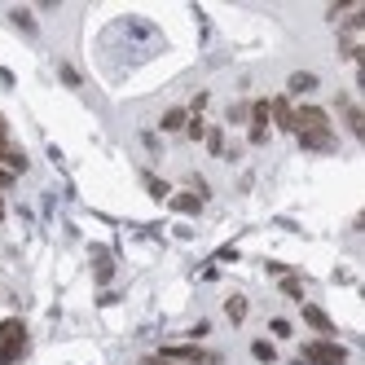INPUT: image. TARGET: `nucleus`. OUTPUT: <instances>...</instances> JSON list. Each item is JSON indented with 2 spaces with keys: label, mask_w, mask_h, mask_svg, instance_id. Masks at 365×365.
Instances as JSON below:
<instances>
[{
  "label": "nucleus",
  "mask_w": 365,
  "mask_h": 365,
  "mask_svg": "<svg viewBox=\"0 0 365 365\" xmlns=\"http://www.w3.org/2000/svg\"><path fill=\"white\" fill-rule=\"evenodd\" d=\"M225 317L238 326V322H247V299L242 295H229V304H225Z\"/></svg>",
  "instance_id": "nucleus-9"
},
{
  "label": "nucleus",
  "mask_w": 365,
  "mask_h": 365,
  "mask_svg": "<svg viewBox=\"0 0 365 365\" xmlns=\"http://www.w3.org/2000/svg\"><path fill=\"white\" fill-rule=\"evenodd\" d=\"M304 361L308 365H348V348L334 344V339H312V344H304Z\"/></svg>",
  "instance_id": "nucleus-2"
},
{
  "label": "nucleus",
  "mask_w": 365,
  "mask_h": 365,
  "mask_svg": "<svg viewBox=\"0 0 365 365\" xmlns=\"http://www.w3.org/2000/svg\"><path fill=\"white\" fill-rule=\"evenodd\" d=\"M185 133H190V141H198V137H207V128H202V119H198V115H190V123H185Z\"/></svg>",
  "instance_id": "nucleus-15"
},
{
  "label": "nucleus",
  "mask_w": 365,
  "mask_h": 365,
  "mask_svg": "<svg viewBox=\"0 0 365 365\" xmlns=\"http://www.w3.org/2000/svg\"><path fill=\"white\" fill-rule=\"evenodd\" d=\"M299 365H308V361H299Z\"/></svg>",
  "instance_id": "nucleus-22"
},
{
  "label": "nucleus",
  "mask_w": 365,
  "mask_h": 365,
  "mask_svg": "<svg viewBox=\"0 0 365 365\" xmlns=\"http://www.w3.org/2000/svg\"><path fill=\"white\" fill-rule=\"evenodd\" d=\"M185 123H190V110H185V106H172V110L163 115V133H180Z\"/></svg>",
  "instance_id": "nucleus-8"
},
{
  "label": "nucleus",
  "mask_w": 365,
  "mask_h": 365,
  "mask_svg": "<svg viewBox=\"0 0 365 365\" xmlns=\"http://www.w3.org/2000/svg\"><path fill=\"white\" fill-rule=\"evenodd\" d=\"M145 185H150V194H154V198H168V185H163V180H159V176H150V180H145Z\"/></svg>",
  "instance_id": "nucleus-16"
},
{
  "label": "nucleus",
  "mask_w": 365,
  "mask_h": 365,
  "mask_svg": "<svg viewBox=\"0 0 365 365\" xmlns=\"http://www.w3.org/2000/svg\"><path fill=\"white\" fill-rule=\"evenodd\" d=\"M247 119H251V145H264L269 141V101H251Z\"/></svg>",
  "instance_id": "nucleus-4"
},
{
  "label": "nucleus",
  "mask_w": 365,
  "mask_h": 365,
  "mask_svg": "<svg viewBox=\"0 0 365 365\" xmlns=\"http://www.w3.org/2000/svg\"><path fill=\"white\" fill-rule=\"evenodd\" d=\"M9 145V123H5V115H0V150Z\"/></svg>",
  "instance_id": "nucleus-18"
},
{
  "label": "nucleus",
  "mask_w": 365,
  "mask_h": 365,
  "mask_svg": "<svg viewBox=\"0 0 365 365\" xmlns=\"http://www.w3.org/2000/svg\"><path fill=\"white\" fill-rule=\"evenodd\" d=\"M304 322H308V326H312V330H317V334H322V339H326V334H334V322H330V317H326V312H322V308H317V304H308V308H304Z\"/></svg>",
  "instance_id": "nucleus-7"
},
{
  "label": "nucleus",
  "mask_w": 365,
  "mask_h": 365,
  "mask_svg": "<svg viewBox=\"0 0 365 365\" xmlns=\"http://www.w3.org/2000/svg\"><path fill=\"white\" fill-rule=\"evenodd\" d=\"M339 115H344V123H348V133L361 141L365 137V119H361V106H356V101L352 97H339Z\"/></svg>",
  "instance_id": "nucleus-6"
},
{
  "label": "nucleus",
  "mask_w": 365,
  "mask_h": 365,
  "mask_svg": "<svg viewBox=\"0 0 365 365\" xmlns=\"http://www.w3.org/2000/svg\"><path fill=\"white\" fill-rule=\"evenodd\" d=\"M207 150H212V154H225V133H220V128H212V133H207Z\"/></svg>",
  "instance_id": "nucleus-13"
},
{
  "label": "nucleus",
  "mask_w": 365,
  "mask_h": 365,
  "mask_svg": "<svg viewBox=\"0 0 365 365\" xmlns=\"http://www.w3.org/2000/svg\"><path fill=\"white\" fill-rule=\"evenodd\" d=\"M159 356H163V361H176V365H220V352L190 348V344H180V348H163Z\"/></svg>",
  "instance_id": "nucleus-3"
},
{
  "label": "nucleus",
  "mask_w": 365,
  "mask_h": 365,
  "mask_svg": "<svg viewBox=\"0 0 365 365\" xmlns=\"http://www.w3.org/2000/svg\"><path fill=\"white\" fill-rule=\"evenodd\" d=\"M14 185V172H5V168H0V190H9Z\"/></svg>",
  "instance_id": "nucleus-19"
},
{
  "label": "nucleus",
  "mask_w": 365,
  "mask_h": 365,
  "mask_svg": "<svg viewBox=\"0 0 365 365\" xmlns=\"http://www.w3.org/2000/svg\"><path fill=\"white\" fill-rule=\"evenodd\" d=\"M251 352H255V361H259V365L277 361V352H273V344H269V339H255V344H251Z\"/></svg>",
  "instance_id": "nucleus-11"
},
{
  "label": "nucleus",
  "mask_w": 365,
  "mask_h": 365,
  "mask_svg": "<svg viewBox=\"0 0 365 365\" xmlns=\"http://www.w3.org/2000/svg\"><path fill=\"white\" fill-rule=\"evenodd\" d=\"M141 365H176V361H163V356H145Z\"/></svg>",
  "instance_id": "nucleus-20"
},
{
  "label": "nucleus",
  "mask_w": 365,
  "mask_h": 365,
  "mask_svg": "<svg viewBox=\"0 0 365 365\" xmlns=\"http://www.w3.org/2000/svg\"><path fill=\"white\" fill-rule=\"evenodd\" d=\"M282 295H291V299H299V295H304V286H299V277H282Z\"/></svg>",
  "instance_id": "nucleus-14"
},
{
  "label": "nucleus",
  "mask_w": 365,
  "mask_h": 365,
  "mask_svg": "<svg viewBox=\"0 0 365 365\" xmlns=\"http://www.w3.org/2000/svg\"><path fill=\"white\" fill-rule=\"evenodd\" d=\"M27 356V326L18 317H5L0 322V365H14Z\"/></svg>",
  "instance_id": "nucleus-1"
},
{
  "label": "nucleus",
  "mask_w": 365,
  "mask_h": 365,
  "mask_svg": "<svg viewBox=\"0 0 365 365\" xmlns=\"http://www.w3.org/2000/svg\"><path fill=\"white\" fill-rule=\"evenodd\" d=\"M273 334L286 339V334H291V322H286V317H273Z\"/></svg>",
  "instance_id": "nucleus-17"
},
{
  "label": "nucleus",
  "mask_w": 365,
  "mask_h": 365,
  "mask_svg": "<svg viewBox=\"0 0 365 365\" xmlns=\"http://www.w3.org/2000/svg\"><path fill=\"white\" fill-rule=\"evenodd\" d=\"M269 123H277L282 133H291V123H295V106H291V97H273V101H269Z\"/></svg>",
  "instance_id": "nucleus-5"
},
{
  "label": "nucleus",
  "mask_w": 365,
  "mask_h": 365,
  "mask_svg": "<svg viewBox=\"0 0 365 365\" xmlns=\"http://www.w3.org/2000/svg\"><path fill=\"white\" fill-rule=\"evenodd\" d=\"M0 220H5V198H0Z\"/></svg>",
  "instance_id": "nucleus-21"
},
{
  "label": "nucleus",
  "mask_w": 365,
  "mask_h": 365,
  "mask_svg": "<svg viewBox=\"0 0 365 365\" xmlns=\"http://www.w3.org/2000/svg\"><path fill=\"white\" fill-rule=\"evenodd\" d=\"M172 207H176V212H198L202 198H198V194H176V198H172Z\"/></svg>",
  "instance_id": "nucleus-12"
},
{
  "label": "nucleus",
  "mask_w": 365,
  "mask_h": 365,
  "mask_svg": "<svg viewBox=\"0 0 365 365\" xmlns=\"http://www.w3.org/2000/svg\"><path fill=\"white\" fill-rule=\"evenodd\" d=\"M312 88H317V75H308V71L291 75V93H312Z\"/></svg>",
  "instance_id": "nucleus-10"
}]
</instances>
